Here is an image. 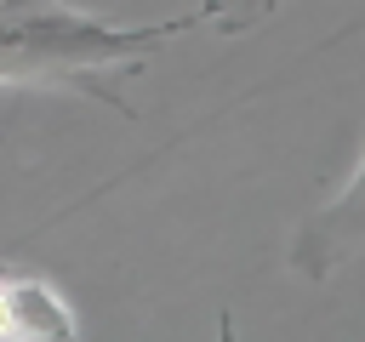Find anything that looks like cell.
<instances>
[{
	"label": "cell",
	"instance_id": "cell-2",
	"mask_svg": "<svg viewBox=\"0 0 365 342\" xmlns=\"http://www.w3.org/2000/svg\"><path fill=\"white\" fill-rule=\"evenodd\" d=\"M359 245H365V160L354 165V177L342 182V194L297 228V239H291V268H297L302 279H325V274H336Z\"/></svg>",
	"mask_w": 365,
	"mask_h": 342
},
{
	"label": "cell",
	"instance_id": "cell-1",
	"mask_svg": "<svg viewBox=\"0 0 365 342\" xmlns=\"http://www.w3.org/2000/svg\"><path fill=\"white\" fill-rule=\"evenodd\" d=\"M211 17H228V0H205L200 11L137 28L74 11L68 0H0V86H68L80 97H103L120 114H131V103L114 91L108 74L154 57L165 40Z\"/></svg>",
	"mask_w": 365,
	"mask_h": 342
},
{
	"label": "cell",
	"instance_id": "cell-3",
	"mask_svg": "<svg viewBox=\"0 0 365 342\" xmlns=\"http://www.w3.org/2000/svg\"><path fill=\"white\" fill-rule=\"evenodd\" d=\"M0 342H80V319L51 279L0 262Z\"/></svg>",
	"mask_w": 365,
	"mask_h": 342
},
{
	"label": "cell",
	"instance_id": "cell-4",
	"mask_svg": "<svg viewBox=\"0 0 365 342\" xmlns=\"http://www.w3.org/2000/svg\"><path fill=\"white\" fill-rule=\"evenodd\" d=\"M217 342H234V314H217Z\"/></svg>",
	"mask_w": 365,
	"mask_h": 342
}]
</instances>
